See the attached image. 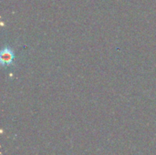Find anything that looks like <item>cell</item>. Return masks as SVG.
<instances>
[{
	"label": "cell",
	"mask_w": 156,
	"mask_h": 155,
	"mask_svg": "<svg viewBox=\"0 0 156 155\" xmlns=\"http://www.w3.org/2000/svg\"><path fill=\"white\" fill-rule=\"evenodd\" d=\"M12 58H13V55L10 51L6 50V51H3L2 53V61L8 64L12 61Z\"/></svg>",
	"instance_id": "1"
}]
</instances>
